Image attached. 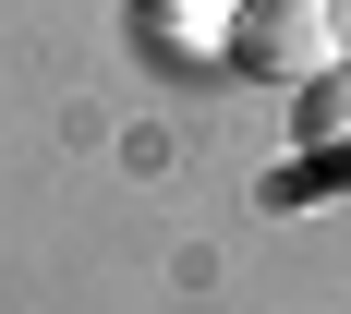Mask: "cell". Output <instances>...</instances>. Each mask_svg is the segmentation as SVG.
<instances>
[{"label":"cell","mask_w":351,"mask_h":314,"mask_svg":"<svg viewBox=\"0 0 351 314\" xmlns=\"http://www.w3.org/2000/svg\"><path fill=\"white\" fill-rule=\"evenodd\" d=\"M218 49H230V61H243L254 85L303 97L315 73H339V61H351V0H243Z\"/></svg>","instance_id":"cell-1"},{"label":"cell","mask_w":351,"mask_h":314,"mask_svg":"<svg viewBox=\"0 0 351 314\" xmlns=\"http://www.w3.org/2000/svg\"><path fill=\"white\" fill-rule=\"evenodd\" d=\"M291 170L315 181V194H351V61L291 97Z\"/></svg>","instance_id":"cell-2"},{"label":"cell","mask_w":351,"mask_h":314,"mask_svg":"<svg viewBox=\"0 0 351 314\" xmlns=\"http://www.w3.org/2000/svg\"><path fill=\"white\" fill-rule=\"evenodd\" d=\"M230 12H243V0H134V25L158 36V49H218Z\"/></svg>","instance_id":"cell-3"}]
</instances>
